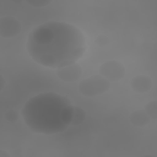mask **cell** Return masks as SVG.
Here are the masks:
<instances>
[{
    "instance_id": "cell-1",
    "label": "cell",
    "mask_w": 157,
    "mask_h": 157,
    "mask_svg": "<svg viewBox=\"0 0 157 157\" xmlns=\"http://www.w3.org/2000/svg\"><path fill=\"white\" fill-rule=\"evenodd\" d=\"M26 48L30 56L38 64L59 69L76 63L83 56L86 40L75 26L50 21L31 31Z\"/></svg>"
},
{
    "instance_id": "cell-2",
    "label": "cell",
    "mask_w": 157,
    "mask_h": 157,
    "mask_svg": "<svg viewBox=\"0 0 157 157\" xmlns=\"http://www.w3.org/2000/svg\"><path fill=\"white\" fill-rule=\"evenodd\" d=\"M72 107L66 96L45 93L29 99L24 105L21 114L31 131L53 134L65 131L70 125Z\"/></svg>"
},
{
    "instance_id": "cell-3",
    "label": "cell",
    "mask_w": 157,
    "mask_h": 157,
    "mask_svg": "<svg viewBox=\"0 0 157 157\" xmlns=\"http://www.w3.org/2000/svg\"><path fill=\"white\" fill-rule=\"evenodd\" d=\"M110 82L99 75H94L82 80L78 84L79 92L86 97H94L107 92Z\"/></svg>"
},
{
    "instance_id": "cell-4",
    "label": "cell",
    "mask_w": 157,
    "mask_h": 157,
    "mask_svg": "<svg viewBox=\"0 0 157 157\" xmlns=\"http://www.w3.org/2000/svg\"><path fill=\"white\" fill-rule=\"evenodd\" d=\"M125 67L122 63L115 60L107 61L99 68V74L109 82H117L125 75Z\"/></svg>"
},
{
    "instance_id": "cell-5",
    "label": "cell",
    "mask_w": 157,
    "mask_h": 157,
    "mask_svg": "<svg viewBox=\"0 0 157 157\" xmlns=\"http://www.w3.org/2000/svg\"><path fill=\"white\" fill-rule=\"evenodd\" d=\"M20 23L12 17H4L0 19V36L4 38H10L17 36L21 31Z\"/></svg>"
},
{
    "instance_id": "cell-6",
    "label": "cell",
    "mask_w": 157,
    "mask_h": 157,
    "mask_svg": "<svg viewBox=\"0 0 157 157\" xmlns=\"http://www.w3.org/2000/svg\"><path fill=\"white\" fill-rule=\"evenodd\" d=\"M82 72L81 66L76 63L62 67L56 70L58 77L66 82H72L77 80L82 76Z\"/></svg>"
},
{
    "instance_id": "cell-7",
    "label": "cell",
    "mask_w": 157,
    "mask_h": 157,
    "mask_svg": "<svg viewBox=\"0 0 157 157\" xmlns=\"http://www.w3.org/2000/svg\"><path fill=\"white\" fill-rule=\"evenodd\" d=\"M153 82L150 77L145 75H138L132 78L130 82L131 88L137 93L148 92L152 87Z\"/></svg>"
},
{
    "instance_id": "cell-8",
    "label": "cell",
    "mask_w": 157,
    "mask_h": 157,
    "mask_svg": "<svg viewBox=\"0 0 157 157\" xmlns=\"http://www.w3.org/2000/svg\"><path fill=\"white\" fill-rule=\"evenodd\" d=\"M129 120L135 126L143 127L147 125L151 119L144 110H138L131 113Z\"/></svg>"
},
{
    "instance_id": "cell-9",
    "label": "cell",
    "mask_w": 157,
    "mask_h": 157,
    "mask_svg": "<svg viewBox=\"0 0 157 157\" xmlns=\"http://www.w3.org/2000/svg\"><path fill=\"white\" fill-rule=\"evenodd\" d=\"M86 118L85 111L80 107L73 105L70 125L77 126L82 124Z\"/></svg>"
},
{
    "instance_id": "cell-10",
    "label": "cell",
    "mask_w": 157,
    "mask_h": 157,
    "mask_svg": "<svg viewBox=\"0 0 157 157\" xmlns=\"http://www.w3.org/2000/svg\"><path fill=\"white\" fill-rule=\"evenodd\" d=\"M145 112L152 120L157 118V101L156 100L151 101L145 105Z\"/></svg>"
},
{
    "instance_id": "cell-11",
    "label": "cell",
    "mask_w": 157,
    "mask_h": 157,
    "mask_svg": "<svg viewBox=\"0 0 157 157\" xmlns=\"http://www.w3.org/2000/svg\"><path fill=\"white\" fill-rule=\"evenodd\" d=\"M5 119L10 123H15L19 118L18 113L14 110H9L4 114Z\"/></svg>"
},
{
    "instance_id": "cell-12",
    "label": "cell",
    "mask_w": 157,
    "mask_h": 157,
    "mask_svg": "<svg viewBox=\"0 0 157 157\" xmlns=\"http://www.w3.org/2000/svg\"><path fill=\"white\" fill-rule=\"evenodd\" d=\"M26 2L34 7H42L48 5L51 1L48 0H29L26 1Z\"/></svg>"
},
{
    "instance_id": "cell-13",
    "label": "cell",
    "mask_w": 157,
    "mask_h": 157,
    "mask_svg": "<svg viewBox=\"0 0 157 157\" xmlns=\"http://www.w3.org/2000/svg\"><path fill=\"white\" fill-rule=\"evenodd\" d=\"M109 38L103 34H101L98 36L96 39V43L101 47L105 46L109 44Z\"/></svg>"
},
{
    "instance_id": "cell-14",
    "label": "cell",
    "mask_w": 157,
    "mask_h": 157,
    "mask_svg": "<svg viewBox=\"0 0 157 157\" xmlns=\"http://www.w3.org/2000/svg\"><path fill=\"white\" fill-rule=\"evenodd\" d=\"M4 85H5V80L4 79L2 75L1 74V75H0V88H1L0 90H1V91L2 90Z\"/></svg>"
},
{
    "instance_id": "cell-15",
    "label": "cell",
    "mask_w": 157,
    "mask_h": 157,
    "mask_svg": "<svg viewBox=\"0 0 157 157\" xmlns=\"http://www.w3.org/2000/svg\"><path fill=\"white\" fill-rule=\"evenodd\" d=\"M0 157H10V155L5 150L1 149L0 150Z\"/></svg>"
}]
</instances>
